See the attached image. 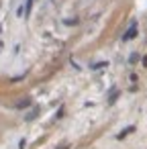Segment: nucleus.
Returning a JSON list of instances; mask_svg holds the SVG:
<instances>
[{"instance_id":"nucleus-1","label":"nucleus","mask_w":147,"mask_h":149,"mask_svg":"<svg viewBox=\"0 0 147 149\" xmlns=\"http://www.w3.org/2000/svg\"><path fill=\"white\" fill-rule=\"evenodd\" d=\"M135 33H137V23H133V25H131V29L125 33V37H123V39H125V41H129L131 37H135Z\"/></svg>"}]
</instances>
